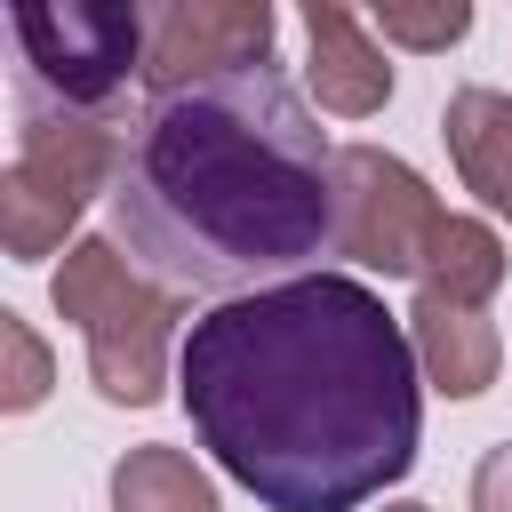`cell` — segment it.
<instances>
[{"label": "cell", "mask_w": 512, "mask_h": 512, "mask_svg": "<svg viewBox=\"0 0 512 512\" xmlns=\"http://www.w3.org/2000/svg\"><path fill=\"white\" fill-rule=\"evenodd\" d=\"M120 152V120H16V160L0 168V248L16 264L72 248L80 208L120 184Z\"/></svg>", "instance_id": "cell-5"}, {"label": "cell", "mask_w": 512, "mask_h": 512, "mask_svg": "<svg viewBox=\"0 0 512 512\" xmlns=\"http://www.w3.org/2000/svg\"><path fill=\"white\" fill-rule=\"evenodd\" d=\"M408 320V344H416V368L440 400H480L496 376H504V336L480 304H448L432 288H416V304L400 312Z\"/></svg>", "instance_id": "cell-9"}, {"label": "cell", "mask_w": 512, "mask_h": 512, "mask_svg": "<svg viewBox=\"0 0 512 512\" xmlns=\"http://www.w3.org/2000/svg\"><path fill=\"white\" fill-rule=\"evenodd\" d=\"M384 512H432V504H384Z\"/></svg>", "instance_id": "cell-16"}, {"label": "cell", "mask_w": 512, "mask_h": 512, "mask_svg": "<svg viewBox=\"0 0 512 512\" xmlns=\"http://www.w3.org/2000/svg\"><path fill=\"white\" fill-rule=\"evenodd\" d=\"M448 224L440 192L384 144H336L328 168V256L384 272V280H416L432 256V232Z\"/></svg>", "instance_id": "cell-6"}, {"label": "cell", "mask_w": 512, "mask_h": 512, "mask_svg": "<svg viewBox=\"0 0 512 512\" xmlns=\"http://www.w3.org/2000/svg\"><path fill=\"white\" fill-rule=\"evenodd\" d=\"M304 40H312V104L336 120H368L392 104V56L376 48V32L344 8V0H304Z\"/></svg>", "instance_id": "cell-8"}, {"label": "cell", "mask_w": 512, "mask_h": 512, "mask_svg": "<svg viewBox=\"0 0 512 512\" xmlns=\"http://www.w3.org/2000/svg\"><path fill=\"white\" fill-rule=\"evenodd\" d=\"M112 512H224V504H216V480L184 448L144 440L112 464Z\"/></svg>", "instance_id": "cell-12"}, {"label": "cell", "mask_w": 512, "mask_h": 512, "mask_svg": "<svg viewBox=\"0 0 512 512\" xmlns=\"http://www.w3.org/2000/svg\"><path fill=\"white\" fill-rule=\"evenodd\" d=\"M504 272H512V256H504V240H496V224L488 216H448L440 232H432V256H424V272H416V288H432V296H448V304H496V288H504Z\"/></svg>", "instance_id": "cell-11"}, {"label": "cell", "mask_w": 512, "mask_h": 512, "mask_svg": "<svg viewBox=\"0 0 512 512\" xmlns=\"http://www.w3.org/2000/svg\"><path fill=\"white\" fill-rule=\"evenodd\" d=\"M328 136L280 64L152 96L112 184V240L168 296H256L328 248Z\"/></svg>", "instance_id": "cell-2"}, {"label": "cell", "mask_w": 512, "mask_h": 512, "mask_svg": "<svg viewBox=\"0 0 512 512\" xmlns=\"http://www.w3.org/2000/svg\"><path fill=\"white\" fill-rule=\"evenodd\" d=\"M440 136H448V160H456L464 192H472L488 216L512 224V96L488 88V80L456 88V96L440 104Z\"/></svg>", "instance_id": "cell-10"}, {"label": "cell", "mask_w": 512, "mask_h": 512, "mask_svg": "<svg viewBox=\"0 0 512 512\" xmlns=\"http://www.w3.org/2000/svg\"><path fill=\"white\" fill-rule=\"evenodd\" d=\"M176 400L264 512H360L424 440L408 320L352 272H296L192 320Z\"/></svg>", "instance_id": "cell-1"}, {"label": "cell", "mask_w": 512, "mask_h": 512, "mask_svg": "<svg viewBox=\"0 0 512 512\" xmlns=\"http://www.w3.org/2000/svg\"><path fill=\"white\" fill-rule=\"evenodd\" d=\"M368 24L384 32V48H456L464 32H472V8L464 0H376L368 8Z\"/></svg>", "instance_id": "cell-13"}, {"label": "cell", "mask_w": 512, "mask_h": 512, "mask_svg": "<svg viewBox=\"0 0 512 512\" xmlns=\"http://www.w3.org/2000/svg\"><path fill=\"white\" fill-rule=\"evenodd\" d=\"M0 408L8 416H24V408H40L48 400V384H56V368H48V344L32 336V320L24 312H0Z\"/></svg>", "instance_id": "cell-14"}, {"label": "cell", "mask_w": 512, "mask_h": 512, "mask_svg": "<svg viewBox=\"0 0 512 512\" xmlns=\"http://www.w3.org/2000/svg\"><path fill=\"white\" fill-rule=\"evenodd\" d=\"M8 40H16V120H120L128 80H144L136 0L16 8Z\"/></svg>", "instance_id": "cell-4"}, {"label": "cell", "mask_w": 512, "mask_h": 512, "mask_svg": "<svg viewBox=\"0 0 512 512\" xmlns=\"http://www.w3.org/2000/svg\"><path fill=\"white\" fill-rule=\"evenodd\" d=\"M472 512H512V440H496L472 464Z\"/></svg>", "instance_id": "cell-15"}, {"label": "cell", "mask_w": 512, "mask_h": 512, "mask_svg": "<svg viewBox=\"0 0 512 512\" xmlns=\"http://www.w3.org/2000/svg\"><path fill=\"white\" fill-rule=\"evenodd\" d=\"M272 32H280L272 0H168V8H144V88L176 96V88L272 64Z\"/></svg>", "instance_id": "cell-7"}, {"label": "cell", "mask_w": 512, "mask_h": 512, "mask_svg": "<svg viewBox=\"0 0 512 512\" xmlns=\"http://www.w3.org/2000/svg\"><path fill=\"white\" fill-rule=\"evenodd\" d=\"M48 304H56V320L80 328L88 376L112 408H152L168 392V344H176L184 296L144 280L120 256V240H72L64 264L48 272Z\"/></svg>", "instance_id": "cell-3"}]
</instances>
